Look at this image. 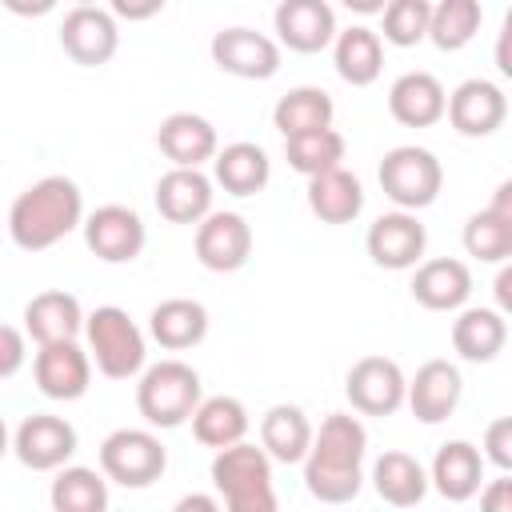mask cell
<instances>
[{"instance_id":"cell-38","label":"cell","mask_w":512,"mask_h":512,"mask_svg":"<svg viewBox=\"0 0 512 512\" xmlns=\"http://www.w3.org/2000/svg\"><path fill=\"white\" fill-rule=\"evenodd\" d=\"M428 16H432L428 0H392L380 8L376 36L392 48H416L420 40H428Z\"/></svg>"},{"instance_id":"cell-19","label":"cell","mask_w":512,"mask_h":512,"mask_svg":"<svg viewBox=\"0 0 512 512\" xmlns=\"http://www.w3.org/2000/svg\"><path fill=\"white\" fill-rule=\"evenodd\" d=\"M412 300L428 312H460L472 296V268L456 256H432L412 268Z\"/></svg>"},{"instance_id":"cell-34","label":"cell","mask_w":512,"mask_h":512,"mask_svg":"<svg viewBox=\"0 0 512 512\" xmlns=\"http://www.w3.org/2000/svg\"><path fill=\"white\" fill-rule=\"evenodd\" d=\"M52 512H108V480L96 468L64 464L48 488Z\"/></svg>"},{"instance_id":"cell-35","label":"cell","mask_w":512,"mask_h":512,"mask_svg":"<svg viewBox=\"0 0 512 512\" xmlns=\"http://www.w3.org/2000/svg\"><path fill=\"white\" fill-rule=\"evenodd\" d=\"M480 24H484L480 0H440L432 4V16H428V40L440 52H460L476 40Z\"/></svg>"},{"instance_id":"cell-47","label":"cell","mask_w":512,"mask_h":512,"mask_svg":"<svg viewBox=\"0 0 512 512\" xmlns=\"http://www.w3.org/2000/svg\"><path fill=\"white\" fill-rule=\"evenodd\" d=\"M508 36H512V16L504 20V32H500V48H496V68L504 76H512V64H508Z\"/></svg>"},{"instance_id":"cell-25","label":"cell","mask_w":512,"mask_h":512,"mask_svg":"<svg viewBox=\"0 0 512 512\" xmlns=\"http://www.w3.org/2000/svg\"><path fill=\"white\" fill-rule=\"evenodd\" d=\"M508 344V316H500L496 308H476L464 304L452 320V348L460 360L468 364H492Z\"/></svg>"},{"instance_id":"cell-13","label":"cell","mask_w":512,"mask_h":512,"mask_svg":"<svg viewBox=\"0 0 512 512\" xmlns=\"http://www.w3.org/2000/svg\"><path fill=\"white\" fill-rule=\"evenodd\" d=\"M272 28H276V44L280 52H324L336 40V8L328 0H280L272 12Z\"/></svg>"},{"instance_id":"cell-2","label":"cell","mask_w":512,"mask_h":512,"mask_svg":"<svg viewBox=\"0 0 512 512\" xmlns=\"http://www.w3.org/2000/svg\"><path fill=\"white\" fill-rule=\"evenodd\" d=\"M84 224V192L72 176H40L8 208V236L20 252H48Z\"/></svg>"},{"instance_id":"cell-11","label":"cell","mask_w":512,"mask_h":512,"mask_svg":"<svg viewBox=\"0 0 512 512\" xmlns=\"http://www.w3.org/2000/svg\"><path fill=\"white\" fill-rule=\"evenodd\" d=\"M60 48L80 68H100L120 48V24L100 4H76L60 20Z\"/></svg>"},{"instance_id":"cell-12","label":"cell","mask_w":512,"mask_h":512,"mask_svg":"<svg viewBox=\"0 0 512 512\" xmlns=\"http://www.w3.org/2000/svg\"><path fill=\"white\" fill-rule=\"evenodd\" d=\"M444 116H448L452 132H460L468 140H480V136H492V132L504 128V120H508V96H504L500 84H492L484 76H472V80H460L448 92Z\"/></svg>"},{"instance_id":"cell-26","label":"cell","mask_w":512,"mask_h":512,"mask_svg":"<svg viewBox=\"0 0 512 512\" xmlns=\"http://www.w3.org/2000/svg\"><path fill=\"white\" fill-rule=\"evenodd\" d=\"M332 68L344 84L352 88H368L380 80L384 72V40L376 36V28L368 24H352V28H336L332 40Z\"/></svg>"},{"instance_id":"cell-6","label":"cell","mask_w":512,"mask_h":512,"mask_svg":"<svg viewBox=\"0 0 512 512\" xmlns=\"http://www.w3.org/2000/svg\"><path fill=\"white\" fill-rule=\"evenodd\" d=\"M168 468V448L152 428H116L100 440V476L120 488H152Z\"/></svg>"},{"instance_id":"cell-15","label":"cell","mask_w":512,"mask_h":512,"mask_svg":"<svg viewBox=\"0 0 512 512\" xmlns=\"http://www.w3.org/2000/svg\"><path fill=\"white\" fill-rule=\"evenodd\" d=\"M196 260L208 272H240L252 256V224L240 212H208L196 224Z\"/></svg>"},{"instance_id":"cell-40","label":"cell","mask_w":512,"mask_h":512,"mask_svg":"<svg viewBox=\"0 0 512 512\" xmlns=\"http://www.w3.org/2000/svg\"><path fill=\"white\" fill-rule=\"evenodd\" d=\"M28 360V336L16 324H0V380H12Z\"/></svg>"},{"instance_id":"cell-37","label":"cell","mask_w":512,"mask_h":512,"mask_svg":"<svg viewBox=\"0 0 512 512\" xmlns=\"http://www.w3.org/2000/svg\"><path fill=\"white\" fill-rule=\"evenodd\" d=\"M460 240H464V252L472 260L508 264V256H512V220H500L488 208H480V212H472L464 220V236Z\"/></svg>"},{"instance_id":"cell-23","label":"cell","mask_w":512,"mask_h":512,"mask_svg":"<svg viewBox=\"0 0 512 512\" xmlns=\"http://www.w3.org/2000/svg\"><path fill=\"white\" fill-rule=\"evenodd\" d=\"M448 92L432 72H404L388 88V112L404 128H432L444 120Z\"/></svg>"},{"instance_id":"cell-27","label":"cell","mask_w":512,"mask_h":512,"mask_svg":"<svg viewBox=\"0 0 512 512\" xmlns=\"http://www.w3.org/2000/svg\"><path fill=\"white\" fill-rule=\"evenodd\" d=\"M272 180V160L252 140H232L212 156V184H220L228 196H256Z\"/></svg>"},{"instance_id":"cell-3","label":"cell","mask_w":512,"mask_h":512,"mask_svg":"<svg viewBox=\"0 0 512 512\" xmlns=\"http://www.w3.org/2000/svg\"><path fill=\"white\" fill-rule=\"evenodd\" d=\"M84 344L88 360L108 380H136L148 368V336L120 304L84 312Z\"/></svg>"},{"instance_id":"cell-45","label":"cell","mask_w":512,"mask_h":512,"mask_svg":"<svg viewBox=\"0 0 512 512\" xmlns=\"http://www.w3.org/2000/svg\"><path fill=\"white\" fill-rule=\"evenodd\" d=\"M496 312L500 316L512 312V264H500V272H496Z\"/></svg>"},{"instance_id":"cell-4","label":"cell","mask_w":512,"mask_h":512,"mask_svg":"<svg viewBox=\"0 0 512 512\" xmlns=\"http://www.w3.org/2000/svg\"><path fill=\"white\" fill-rule=\"evenodd\" d=\"M204 400L200 372L176 356L148 364L136 376V412L148 428H180L192 420L196 404Z\"/></svg>"},{"instance_id":"cell-5","label":"cell","mask_w":512,"mask_h":512,"mask_svg":"<svg viewBox=\"0 0 512 512\" xmlns=\"http://www.w3.org/2000/svg\"><path fill=\"white\" fill-rule=\"evenodd\" d=\"M380 192L396 204V212H420L428 204H436L440 188H444V168L436 160V152L420 148V144H396L384 152L380 168H376Z\"/></svg>"},{"instance_id":"cell-31","label":"cell","mask_w":512,"mask_h":512,"mask_svg":"<svg viewBox=\"0 0 512 512\" xmlns=\"http://www.w3.org/2000/svg\"><path fill=\"white\" fill-rule=\"evenodd\" d=\"M212 488L220 496H236V492H252V488H268L272 484V460L260 444H232V448H220L212 456Z\"/></svg>"},{"instance_id":"cell-24","label":"cell","mask_w":512,"mask_h":512,"mask_svg":"<svg viewBox=\"0 0 512 512\" xmlns=\"http://www.w3.org/2000/svg\"><path fill=\"white\" fill-rule=\"evenodd\" d=\"M208 308L192 296H168L148 312V336L164 352H188L208 336Z\"/></svg>"},{"instance_id":"cell-30","label":"cell","mask_w":512,"mask_h":512,"mask_svg":"<svg viewBox=\"0 0 512 512\" xmlns=\"http://www.w3.org/2000/svg\"><path fill=\"white\" fill-rule=\"evenodd\" d=\"M312 444V420L300 404H272L260 416V448L272 464H304Z\"/></svg>"},{"instance_id":"cell-16","label":"cell","mask_w":512,"mask_h":512,"mask_svg":"<svg viewBox=\"0 0 512 512\" xmlns=\"http://www.w3.org/2000/svg\"><path fill=\"white\" fill-rule=\"evenodd\" d=\"M32 380L48 400H80L92 384V360L80 348V340L40 344L32 356Z\"/></svg>"},{"instance_id":"cell-41","label":"cell","mask_w":512,"mask_h":512,"mask_svg":"<svg viewBox=\"0 0 512 512\" xmlns=\"http://www.w3.org/2000/svg\"><path fill=\"white\" fill-rule=\"evenodd\" d=\"M224 512H280V500H276V488H252V492H236V496H224L220 504Z\"/></svg>"},{"instance_id":"cell-14","label":"cell","mask_w":512,"mask_h":512,"mask_svg":"<svg viewBox=\"0 0 512 512\" xmlns=\"http://www.w3.org/2000/svg\"><path fill=\"white\" fill-rule=\"evenodd\" d=\"M364 248L372 256L376 268H388V272H408L424 260V248H428V232L420 224V216L412 212H384L368 224V236H364Z\"/></svg>"},{"instance_id":"cell-22","label":"cell","mask_w":512,"mask_h":512,"mask_svg":"<svg viewBox=\"0 0 512 512\" xmlns=\"http://www.w3.org/2000/svg\"><path fill=\"white\" fill-rule=\"evenodd\" d=\"M24 336L40 344H60V340H80L84 336V308L72 292L48 288L36 292L24 304Z\"/></svg>"},{"instance_id":"cell-46","label":"cell","mask_w":512,"mask_h":512,"mask_svg":"<svg viewBox=\"0 0 512 512\" xmlns=\"http://www.w3.org/2000/svg\"><path fill=\"white\" fill-rule=\"evenodd\" d=\"M488 212H492V216H500V220H512V180L496 184V196H492Z\"/></svg>"},{"instance_id":"cell-29","label":"cell","mask_w":512,"mask_h":512,"mask_svg":"<svg viewBox=\"0 0 512 512\" xmlns=\"http://www.w3.org/2000/svg\"><path fill=\"white\" fill-rule=\"evenodd\" d=\"M304 200L320 224H352L364 212V184L356 172L332 168V172H320L308 180Z\"/></svg>"},{"instance_id":"cell-10","label":"cell","mask_w":512,"mask_h":512,"mask_svg":"<svg viewBox=\"0 0 512 512\" xmlns=\"http://www.w3.org/2000/svg\"><path fill=\"white\" fill-rule=\"evenodd\" d=\"M408 376L392 356H360L344 376V396L360 416H392L404 408Z\"/></svg>"},{"instance_id":"cell-42","label":"cell","mask_w":512,"mask_h":512,"mask_svg":"<svg viewBox=\"0 0 512 512\" xmlns=\"http://www.w3.org/2000/svg\"><path fill=\"white\" fill-rule=\"evenodd\" d=\"M480 496V512H512V476L500 472L496 480H484Z\"/></svg>"},{"instance_id":"cell-9","label":"cell","mask_w":512,"mask_h":512,"mask_svg":"<svg viewBox=\"0 0 512 512\" xmlns=\"http://www.w3.org/2000/svg\"><path fill=\"white\" fill-rule=\"evenodd\" d=\"M212 52V64L236 80H272L280 72V44L268 36V32H256V28H244V24H232V28H220L208 44Z\"/></svg>"},{"instance_id":"cell-36","label":"cell","mask_w":512,"mask_h":512,"mask_svg":"<svg viewBox=\"0 0 512 512\" xmlns=\"http://www.w3.org/2000/svg\"><path fill=\"white\" fill-rule=\"evenodd\" d=\"M344 152H348V140H344L336 128L284 140V160H288V168L300 172L304 180H312V176H320V172H332V168H344Z\"/></svg>"},{"instance_id":"cell-33","label":"cell","mask_w":512,"mask_h":512,"mask_svg":"<svg viewBox=\"0 0 512 512\" xmlns=\"http://www.w3.org/2000/svg\"><path fill=\"white\" fill-rule=\"evenodd\" d=\"M188 424H192V436H196L204 448H212V452L240 444V440L248 436V428H252L248 408H244L236 396H204V400L196 404V412H192Z\"/></svg>"},{"instance_id":"cell-18","label":"cell","mask_w":512,"mask_h":512,"mask_svg":"<svg viewBox=\"0 0 512 512\" xmlns=\"http://www.w3.org/2000/svg\"><path fill=\"white\" fill-rule=\"evenodd\" d=\"M156 148L172 168H204L220 152V136L200 112H168L156 128Z\"/></svg>"},{"instance_id":"cell-32","label":"cell","mask_w":512,"mask_h":512,"mask_svg":"<svg viewBox=\"0 0 512 512\" xmlns=\"http://www.w3.org/2000/svg\"><path fill=\"white\" fill-rule=\"evenodd\" d=\"M372 488L392 508H416L428 496V472L412 452L392 448L372 464Z\"/></svg>"},{"instance_id":"cell-1","label":"cell","mask_w":512,"mask_h":512,"mask_svg":"<svg viewBox=\"0 0 512 512\" xmlns=\"http://www.w3.org/2000/svg\"><path fill=\"white\" fill-rule=\"evenodd\" d=\"M364 452L368 428L352 412H328L320 428H312V444L304 456V488L320 504H352L364 488Z\"/></svg>"},{"instance_id":"cell-28","label":"cell","mask_w":512,"mask_h":512,"mask_svg":"<svg viewBox=\"0 0 512 512\" xmlns=\"http://www.w3.org/2000/svg\"><path fill=\"white\" fill-rule=\"evenodd\" d=\"M336 120V104L324 88L316 84H296L288 88L276 104H272V128L284 136V140H296V136H312V132H324L332 128Z\"/></svg>"},{"instance_id":"cell-17","label":"cell","mask_w":512,"mask_h":512,"mask_svg":"<svg viewBox=\"0 0 512 512\" xmlns=\"http://www.w3.org/2000/svg\"><path fill=\"white\" fill-rule=\"evenodd\" d=\"M464 400V376L452 360H424L404 388V404L420 424H444Z\"/></svg>"},{"instance_id":"cell-21","label":"cell","mask_w":512,"mask_h":512,"mask_svg":"<svg viewBox=\"0 0 512 512\" xmlns=\"http://www.w3.org/2000/svg\"><path fill=\"white\" fill-rule=\"evenodd\" d=\"M424 472H428V488H436L448 504H464L484 488V456L472 440L440 444Z\"/></svg>"},{"instance_id":"cell-7","label":"cell","mask_w":512,"mask_h":512,"mask_svg":"<svg viewBox=\"0 0 512 512\" xmlns=\"http://www.w3.org/2000/svg\"><path fill=\"white\" fill-rule=\"evenodd\" d=\"M80 232H84V248L104 264H132L148 244V228L140 212L128 204H100L84 212Z\"/></svg>"},{"instance_id":"cell-43","label":"cell","mask_w":512,"mask_h":512,"mask_svg":"<svg viewBox=\"0 0 512 512\" xmlns=\"http://www.w3.org/2000/svg\"><path fill=\"white\" fill-rule=\"evenodd\" d=\"M112 16H120V20H148V16H156V12H164V0H144V4H132V0H112V8H108Z\"/></svg>"},{"instance_id":"cell-8","label":"cell","mask_w":512,"mask_h":512,"mask_svg":"<svg viewBox=\"0 0 512 512\" xmlns=\"http://www.w3.org/2000/svg\"><path fill=\"white\" fill-rule=\"evenodd\" d=\"M76 448H80L76 428L52 412H32L12 432V452L28 472H60L76 456Z\"/></svg>"},{"instance_id":"cell-44","label":"cell","mask_w":512,"mask_h":512,"mask_svg":"<svg viewBox=\"0 0 512 512\" xmlns=\"http://www.w3.org/2000/svg\"><path fill=\"white\" fill-rule=\"evenodd\" d=\"M172 512H224V508H220V500L212 492H188V496H180L172 504Z\"/></svg>"},{"instance_id":"cell-48","label":"cell","mask_w":512,"mask_h":512,"mask_svg":"<svg viewBox=\"0 0 512 512\" xmlns=\"http://www.w3.org/2000/svg\"><path fill=\"white\" fill-rule=\"evenodd\" d=\"M12 452V432H8V424L0 420V456H8Z\"/></svg>"},{"instance_id":"cell-20","label":"cell","mask_w":512,"mask_h":512,"mask_svg":"<svg viewBox=\"0 0 512 512\" xmlns=\"http://www.w3.org/2000/svg\"><path fill=\"white\" fill-rule=\"evenodd\" d=\"M212 176H204L200 168H168L156 188H152V200H156V212L168 220V224H200L208 212H212Z\"/></svg>"},{"instance_id":"cell-39","label":"cell","mask_w":512,"mask_h":512,"mask_svg":"<svg viewBox=\"0 0 512 512\" xmlns=\"http://www.w3.org/2000/svg\"><path fill=\"white\" fill-rule=\"evenodd\" d=\"M484 464H496V472L512 468V416H496L484 428V444H480Z\"/></svg>"}]
</instances>
